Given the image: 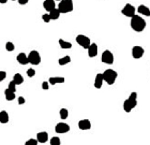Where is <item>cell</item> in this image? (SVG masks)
Masks as SVG:
<instances>
[{"label":"cell","mask_w":150,"mask_h":145,"mask_svg":"<svg viewBox=\"0 0 150 145\" xmlns=\"http://www.w3.org/2000/svg\"><path fill=\"white\" fill-rule=\"evenodd\" d=\"M131 28L135 30L136 32H142L146 28V21L140 15H134L130 22Z\"/></svg>","instance_id":"6da1fadb"},{"label":"cell","mask_w":150,"mask_h":145,"mask_svg":"<svg viewBox=\"0 0 150 145\" xmlns=\"http://www.w3.org/2000/svg\"><path fill=\"white\" fill-rule=\"evenodd\" d=\"M102 75H103V80L107 83L108 85H113L116 82V80H117L118 73L115 70H113V69H106L102 73Z\"/></svg>","instance_id":"7a4b0ae2"},{"label":"cell","mask_w":150,"mask_h":145,"mask_svg":"<svg viewBox=\"0 0 150 145\" xmlns=\"http://www.w3.org/2000/svg\"><path fill=\"white\" fill-rule=\"evenodd\" d=\"M60 14H66V13H70L73 11V1L72 0H62L60 1L58 4V8Z\"/></svg>","instance_id":"3957f363"},{"label":"cell","mask_w":150,"mask_h":145,"mask_svg":"<svg viewBox=\"0 0 150 145\" xmlns=\"http://www.w3.org/2000/svg\"><path fill=\"white\" fill-rule=\"evenodd\" d=\"M28 60L29 64H31L32 66H38L41 64V55L38 51H31L28 54Z\"/></svg>","instance_id":"277c9868"},{"label":"cell","mask_w":150,"mask_h":145,"mask_svg":"<svg viewBox=\"0 0 150 145\" xmlns=\"http://www.w3.org/2000/svg\"><path fill=\"white\" fill-rule=\"evenodd\" d=\"M114 60H115V57H114V54L111 52V51H104L101 55V61L103 64L106 65H113L114 64Z\"/></svg>","instance_id":"5b68a950"},{"label":"cell","mask_w":150,"mask_h":145,"mask_svg":"<svg viewBox=\"0 0 150 145\" xmlns=\"http://www.w3.org/2000/svg\"><path fill=\"white\" fill-rule=\"evenodd\" d=\"M76 42L78 45H80L83 49H86V50H88L89 49V46L91 45V41L90 39L88 38V37H86V35H78L76 37Z\"/></svg>","instance_id":"8992f818"},{"label":"cell","mask_w":150,"mask_h":145,"mask_svg":"<svg viewBox=\"0 0 150 145\" xmlns=\"http://www.w3.org/2000/svg\"><path fill=\"white\" fill-rule=\"evenodd\" d=\"M135 8L133 7L132 4H130V3H126L124 7H123V9L121 10V13L124 16H126V17H130V18H132L134 15H135Z\"/></svg>","instance_id":"52a82bcc"},{"label":"cell","mask_w":150,"mask_h":145,"mask_svg":"<svg viewBox=\"0 0 150 145\" xmlns=\"http://www.w3.org/2000/svg\"><path fill=\"white\" fill-rule=\"evenodd\" d=\"M55 131H56L58 135H62V133H66L70 131V126L66 124V123H58L55 127Z\"/></svg>","instance_id":"ba28073f"},{"label":"cell","mask_w":150,"mask_h":145,"mask_svg":"<svg viewBox=\"0 0 150 145\" xmlns=\"http://www.w3.org/2000/svg\"><path fill=\"white\" fill-rule=\"evenodd\" d=\"M144 54H145V50H144L142 46L140 45H135L132 47V56L133 58H135V59H140L142 57L144 56Z\"/></svg>","instance_id":"9c48e42d"},{"label":"cell","mask_w":150,"mask_h":145,"mask_svg":"<svg viewBox=\"0 0 150 145\" xmlns=\"http://www.w3.org/2000/svg\"><path fill=\"white\" fill-rule=\"evenodd\" d=\"M43 8L45 9L47 12H52L53 10L56 9V3L54 0H45L43 2Z\"/></svg>","instance_id":"30bf717a"},{"label":"cell","mask_w":150,"mask_h":145,"mask_svg":"<svg viewBox=\"0 0 150 145\" xmlns=\"http://www.w3.org/2000/svg\"><path fill=\"white\" fill-rule=\"evenodd\" d=\"M37 141L39 143H46L48 141V133L46 131H41L37 133Z\"/></svg>","instance_id":"8fae6325"},{"label":"cell","mask_w":150,"mask_h":145,"mask_svg":"<svg viewBox=\"0 0 150 145\" xmlns=\"http://www.w3.org/2000/svg\"><path fill=\"white\" fill-rule=\"evenodd\" d=\"M16 60H17L18 64L23 65V66H25V65H28L29 64V60H28V55H26L25 53H19L16 56Z\"/></svg>","instance_id":"7c38bea8"},{"label":"cell","mask_w":150,"mask_h":145,"mask_svg":"<svg viewBox=\"0 0 150 145\" xmlns=\"http://www.w3.org/2000/svg\"><path fill=\"white\" fill-rule=\"evenodd\" d=\"M78 128L80 130H89L91 128V123L89 119H82L78 121Z\"/></svg>","instance_id":"4fadbf2b"},{"label":"cell","mask_w":150,"mask_h":145,"mask_svg":"<svg viewBox=\"0 0 150 145\" xmlns=\"http://www.w3.org/2000/svg\"><path fill=\"white\" fill-rule=\"evenodd\" d=\"M98 45L95 44V43H91V45L89 46V49H88V56L91 57V58H93L98 55Z\"/></svg>","instance_id":"5bb4252c"},{"label":"cell","mask_w":150,"mask_h":145,"mask_svg":"<svg viewBox=\"0 0 150 145\" xmlns=\"http://www.w3.org/2000/svg\"><path fill=\"white\" fill-rule=\"evenodd\" d=\"M128 102L130 103V105L132 109H134L136 105H137V94L135 92H133L131 95L129 96V98H128Z\"/></svg>","instance_id":"9a60e30c"},{"label":"cell","mask_w":150,"mask_h":145,"mask_svg":"<svg viewBox=\"0 0 150 145\" xmlns=\"http://www.w3.org/2000/svg\"><path fill=\"white\" fill-rule=\"evenodd\" d=\"M103 82H104V80H103L102 73H98L95 75V78H94V87L97 89H100L103 85Z\"/></svg>","instance_id":"2e32d148"},{"label":"cell","mask_w":150,"mask_h":145,"mask_svg":"<svg viewBox=\"0 0 150 145\" xmlns=\"http://www.w3.org/2000/svg\"><path fill=\"white\" fill-rule=\"evenodd\" d=\"M64 81H66V78L62 76H53V78H49L48 83L52 85H56V84H62L64 83Z\"/></svg>","instance_id":"e0dca14e"},{"label":"cell","mask_w":150,"mask_h":145,"mask_svg":"<svg viewBox=\"0 0 150 145\" xmlns=\"http://www.w3.org/2000/svg\"><path fill=\"white\" fill-rule=\"evenodd\" d=\"M137 12L140 15H145V16H150V9L146 7L145 4H140V7L137 8Z\"/></svg>","instance_id":"ac0fdd59"},{"label":"cell","mask_w":150,"mask_h":145,"mask_svg":"<svg viewBox=\"0 0 150 145\" xmlns=\"http://www.w3.org/2000/svg\"><path fill=\"white\" fill-rule=\"evenodd\" d=\"M10 120V117H9V114H8L7 111H1L0 112V123L1 124H8Z\"/></svg>","instance_id":"d6986e66"},{"label":"cell","mask_w":150,"mask_h":145,"mask_svg":"<svg viewBox=\"0 0 150 145\" xmlns=\"http://www.w3.org/2000/svg\"><path fill=\"white\" fill-rule=\"evenodd\" d=\"M12 81L14 82L15 85L17 86V85H21V84L24 83V78H23V75H21V73H15Z\"/></svg>","instance_id":"ffe728a7"},{"label":"cell","mask_w":150,"mask_h":145,"mask_svg":"<svg viewBox=\"0 0 150 145\" xmlns=\"http://www.w3.org/2000/svg\"><path fill=\"white\" fill-rule=\"evenodd\" d=\"M59 45L63 50H69V49L72 47V43H70L69 41H66V40L63 39H59Z\"/></svg>","instance_id":"44dd1931"},{"label":"cell","mask_w":150,"mask_h":145,"mask_svg":"<svg viewBox=\"0 0 150 145\" xmlns=\"http://www.w3.org/2000/svg\"><path fill=\"white\" fill-rule=\"evenodd\" d=\"M4 97H6V99H7L8 101H12V100H14L15 98H16L15 92H11V90H9L8 88L4 90Z\"/></svg>","instance_id":"7402d4cb"},{"label":"cell","mask_w":150,"mask_h":145,"mask_svg":"<svg viewBox=\"0 0 150 145\" xmlns=\"http://www.w3.org/2000/svg\"><path fill=\"white\" fill-rule=\"evenodd\" d=\"M71 62V57L69 56V55H66V56L61 57L59 60H58V64L60 65V66H66V65L70 64Z\"/></svg>","instance_id":"603a6c76"},{"label":"cell","mask_w":150,"mask_h":145,"mask_svg":"<svg viewBox=\"0 0 150 145\" xmlns=\"http://www.w3.org/2000/svg\"><path fill=\"white\" fill-rule=\"evenodd\" d=\"M48 14H49V16H50V19H52V21H56V19H58V18L60 17V12L58 9L53 10L52 12H49Z\"/></svg>","instance_id":"cb8c5ba5"},{"label":"cell","mask_w":150,"mask_h":145,"mask_svg":"<svg viewBox=\"0 0 150 145\" xmlns=\"http://www.w3.org/2000/svg\"><path fill=\"white\" fill-rule=\"evenodd\" d=\"M59 115H60V118H61V119H66V118H68V116H69V111L63 108V109H61V110H60Z\"/></svg>","instance_id":"d4e9b609"},{"label":"cell","mask_w":150,"mask_h":145,"mask_svg":"<svg viewBox=\"0 0 150 145\" xmlns=\"http://www.w3.org/2000/svg\"><path fill=\"white\" fill-rule=\"evenodd\" d=\"M49 143H50V145H61V140L58 137H53Z\"/></svg>","instance_id":"484cf974"},{"label":"cell","mask_w":150,"mask_h":145,"mask_svg":"<svg viewBox=\"0 0 150 145\" xmlns=\"http://www.w3.org/2000/svg\"><path fill=\"white\" fill-rule=\"evenodd\" d=\"M6 50L8 51V52H13V51L15 50V45H14V43H12V42H7L6 43Z\"/></svg>","instance_id":"4316f807"},{"label":"cell","mask_w":150,"mask_h":145,"mask_svg":"<svg viewBox=\"0 0 150 145\" xmlns=\"http://www.w3.org/2000/svg\"><path fill=\"white\" fill-rule=\"evenodd\" d=\"M123 110L126 111V113H130V112L133 110L132 108H131V105H130V103L128 102V100H126V101L123 102Z\"/></svg>","instance_id":"83f0119b"},{"label":"cell","mask_w":150,"mask_h":145,"mask_svg":"<svg viewBox=\"0 0 150 145\" xmlns=\"http://www.w3.org/2000/svg\"><path fill=\"white\" fill-rule=\"evenodd\" d=\"M8 89L9 90H11V92H16V85H15V83L13 81H11L10 83H9V86H8Z\"/></svg>","instance_id":"f1b7e54d"},{"label":"cell","mask_w":150,"mask_h":145,"mask_svg":"<svg viewBox=\"0 0 150 145\" xmlns=\"http://www.w3.org/2000/svg\"><path fill=\"white\" fill-rule=\"evenodd\" d=\"M39 142L37 141V139H29L25 142V145H38Z\"/></svg>","instance_id":"f546056e"},{"label":"cell","mask_w":150,"mask_h":145,"mask_svg":"<svg viewBox=\"0 0 150 145\" xmlns=\"http://www.w3.org/2000/svg\"><path fill=\"white\" fill-rule=\"evenodd\" d=\"M27 75H28L29 78H33L35 75V70L33 68H29L28 70H27Z\"/></svg>","instance_id":"4dcf8cb0"},{"label":"cell","mask_w":150,"mask_h":145,"mask_svg":"<svg viewBox=\"0 0 150 145\" xmlns=\"http://www.w3.org/2000/svg\"><path fill=\"white\" fill-rule=\"evenodd\" d=\"M42 19H43V22H45V23H49V22L52 21V19H50V16H49L48 13H45V14H43L42 15Z\"/></svg>","instance_id":"1f68e13d"},{"label":"cell","mask_w":150,"mask_h":145,"mask_svg":"<svg viewBox=\"0 0 150 145\" xmlns=\"http://www.w3.org/2000/svg\"><path fill=\"white\" fill-rule=\"evenodd\" d=\"M7 78V72L6 71H0V82H2Z\"/></svg>","instance_id":"d6a6232c"},{"label":"cell","mask_w":150,"mask_h":145,"mask_svg":"<svg viewBox=\"0 0 150 145\" xmlns=\"http://www.w3.org/2000/svg\"><path fill=\"white\" fill-rule=\"evenodd\" d=\"M48 88H49V83L44 81L42 83V89H44V90H48Z\"/></svg>","instance_id":"836d02e7"},{"label":"cell","mask_w":150,"mask_h":145,"mask_svg":"<svg viewBox=\"0 0 150 145\" xmlns=\"http://www.w3.org/2000/svg\"><path fill=\"white\" fill-rule=\"evenodd\" d=\"M17 102H18V104H24L25 102H26V100H25V98L24 97H18L17 98Z\"/></svg>","instance_id":"e575fe53"},{"label":"cell","mask_w":150,"mask_h":145,"mask_svg":"<svg viewBox=\"0 0 150 145\" xmlns=\"http://www.w3.org/2000/svg\"><path fill=\"white\" fill-rule=\"evenodd\" d=\"M18 3L19 4H27L28 3V0H18Z\"/></svg>","instance_id":"d590c367"},{"label":"cell","mask_w":150,"mask_h":145,"mask_svg":"<svg viewBox=\"0 0 150 145\" xmlns=\"http://www.w3.org/2000/svg\"><path fill=\"white\" fill-rule=\"evenodd\" d=\"M0 3H7V0H0Z\"/></svg>","instance_id":"8d00e7d4"}]
</instances>
